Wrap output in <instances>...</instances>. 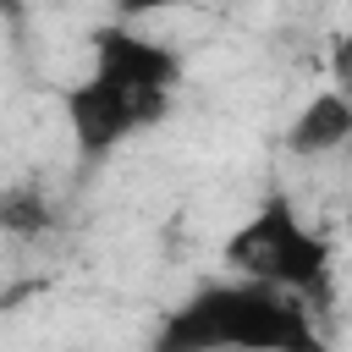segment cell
<instances>
[{
    "label": "cell",
    "mask_w": 352,
    "mask_h": 352,
    "mask_svg": "<svg viewBox=\"0 0 352 352\" xmlns=\"http://www.w3.org/2000/svg\"><path fill=\"white\" fill-rule=\"evenodd\" d=\"M226 264L236 270V280H258L275 286L297 302H324L330 297V248L319 231H308L297 220V209L275 192L258 204V214L226 242Z\"/></svg>",
    "instance_id": "cell-2"
},
{
    "label": "cell",
    "mask_w": 352,
    "mask_h": 352,
    "mask_svg": "<svg viewBox=\"0 0 352 352\" xmlns=\"http://www.w3.org/2000/svg\"><path fill=\"white\" fill-rule=\"evenodd\" d=\"M99 82H116V88H132V94H154V99H176V82H182V55L148 33H132V28H99L94 33V72Z\"/></svg>",
    "instance_id": "cell-4"
},
{
    "label": "cell",
    "mask_w": 352,
    "mask_h": 352,
    "mask_svg": "<svg viewBox=\"0 0 352 352\" xmlns=\"http://www.w3.org/2000/svg\"><path fill=\"white\" fill-rule=\"evenodd\" d=\"M66 126L77 138L82 154H110L121 148L126 138H138L143 126L165 121L170 99H154V94H132V88H116V82H99V77H82L77 88H66Z\"/></svg>",
    "instance_id": "cell-3"
},
{
    "label": "cell",
    "mask_w": 352,
    "mask_h": 352,
    "mask_svg": "<svg viewBox=\"0 0 352 352\" xmlns=\"http://www.w3.org/2000/svg\"><path fill=\"white\" fill-rule=\"evenodd\" d=\"M154 352H319V336L308 302L231 275L170 308Z\"/></svg>",
    "instance_id": "cell-1"
},
{
    "label": "cell",
    "mask_w": 352,
    "mask_h": 352,
    "mask_svg": "<svg viewBox=\"0 0 352 352\" xmlns=\"http://www.w3.org/2000/svg\"><path fill=\"white\" fill-rule=\"evenodd\" d=\"M341 143H352V99L336 94V88H324V94H314V99L292 116L286 148L302 154V160H319V154H336Z\"/></svg>",
    "instance_id": "cell-5"
},
{
    "label": "cell",
    "mask_w": 352,
    "mask_h": 352,
    "mask_svg": "<svg viewBox=\"0 0 352 352\" xmlns=\"http://www.w3.org/2000/svg\"><path fill=\"white\" fill-rule=\"evenodd\" d=\"M55 220V204L44 198V187H6L0 192V231H11V236H38L44 226Z\"/></svg>",
    "instance_id": "cell-6"
}]
</instances>
